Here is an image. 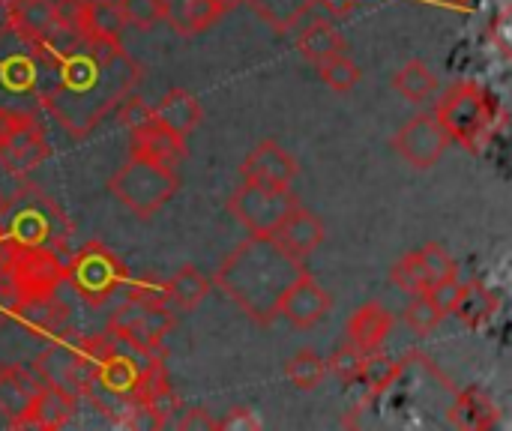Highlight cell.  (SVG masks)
I'll return each mask as SVG.
<instances>
[{
  "mask_svg": "<svg viewBox=\"0 0 512 431\" xmlns=\"http://www.w3.org/2000/svg\"><path fill=\"white\" fill-rule=\"evenodd\" d=\"M57 57V81L48 96L60 123L72 132H87L138 84V66L123 45H75Z\"/></svg>",
  "mask_w": 512,
  "mask_h": 431,
  "instance_id": "cell-1",
  "label": "cell"
},
{
  "mask_svg": "<svg viewBox=\"0 0 512 431\" xmlns=\"http://www.w3.org/2000/svg\"><path fill=\"white\" fill-rule=\"evenodd\" d=\"M306 264L288 258L270 237L249 234L216 270L213 285L255 324L267 327L279 318L285 288Z\"/></svg>",
  "mask_w": 512,
  "mask_h": 431,
  "instance_id": "cell-2",
  "label": "cell"
},
{
  "mask_svg": "<svg viewBox=\"0 0 512 431\" xmlns=\"http://www.w3.org/2000/svg\"><path fill=\"white\" fill-rule=\"evenodd\" d=\"M66 282V261L54 252V246H18L9 243V255L0 273V297L3 306L30 297H51Z\"/></svg>",
  "mask_w": 512,
  "mask_h": 431,
  "instance_id": "cell-3",
  "label": "cell"
},
{
  "mask_svg": "<svg viewBox=\"0 0 512 431\" xmlns=\"http://www.w3.org/2000/svg\"><path fill=\"white\" fill-rule=\"evenodd\" d=\"M177 189V168H165L135 156H129V162L120 165L108 180V192L138 219H153L177 195Z\"/></svg>",
  "mask_w": 512,
  "mask_h": 431,
  "instance_id": "cell-4",
  "label": "cell"
},
{
  "mask_svg": "<svg viewBox=\"0 0 512 431\" xmlns=\"http://www.w3.org/2000/svg\"><path fill=\"white\" fill-rule=\"evenodd\" d=\"M492 99L489 93L474 84V81H456L450 84L438 105H435V120L441 123V129L447 132L450 141L468 147V150H477L480 141L489 135L492 129Z\"/></svg>",
  "mask_w": 512,
  "mask_h": 431,
  "instance_id": "cell-5",
  "label": "cell"
},
{
  "mask_svg": "<svg viewBox=\"0 0 512 431\" xmlns=\"http://www.w3.org/2000/svg\"><path fill=\"white\" fill-rule=\"evenodd\" d=\"M300 204L291 186H261V183H240L228 201L225 210L246 228V234L255 237H270L282 219Z\"/></svg>",
  "mask_w": 512,
  "mask_h": 431,
  "instance_id": "cell-6",
  "label": "cell"
},
{
  "mask_svg": "<svg viewBox=\"0 0 512 431\" xmlns=\"http://www.w3.org/2000/svg\"><path fill=\"white\" fill-rule=\"evenodd\" d=\"M51 156L48 135L39 117L18 108H0V168L24 177Z\"/></svg>",
  "mask_w": 512,
  "mask_h": 431,
  "instance_id": "cell-7",
  "label": "cell"
},
{
  "mask_svg": "<svg viewBox=\"0 0 512 431\" xmlns=\"http://www.w3.org/2000/svg\"><path fill=\"white\" fill-rule=\"evenodd\" d=\"M66 282L84 303L102 306L126 285V270L111 249L93 240L72 261H66Z\"/></svg>",
  "mask_w": 512,
  "mask_h": 431,
  "instance_id": "cell-8",
  "label": "cell"
},
{
  "mask_svg": "<svg viewBox=\"0 0 512 431\" xmlns=\"http://www.w3.org/2000/svg\"><path fill=\"white\" fill-rule=\"evenodd\" d=\"M0 225L9 243L51 246L57 237V207L42 195H24L15 204H0Z\"/></svg>",
  "mask_w": 512,
  "mask_h": 431,
  "instance_id": "cell-9",
  "label": "cell"
},
{
  "mask_svg": "<svg viewBox=\"0 0 512 431\" xmlns=\"http://www.w3.org/2000/svg\"><path fill=\"white\" fill-rule=\"evenodd\" d=\"M390 147L417 171H429L441 162V156L450 147L447 132L441 129V123L435 120V114H417L411 120H405L399 126V132L393 135Z\"/></svg>",
  "mask_w": 512,
  "mask_h": 431,
  "instance_id": "cell-10",
  "label": "cell"
},
{
  "mask_svg": "<svg viewBox=\"0 0 512 431\" xmlns=\"http://www.w3.org/2000/svg\"><path fill=\"white\" fill-rule=\"evenodd\" d=\"M453 273H459V264L453 261V255L441 243H426L393 264L390 282L399 285L405 294H420L429 285H435Z\"/></svg>",
  "mask_w": 512,
  "mask_h": 431,
  "instance_id": "cell-11",
  "label": "cell"
},
{
  "mask_svg": "<svg viewBox=\"0 0 512 431\" xmlns=\"http://www.w3.org/2000/svg\"><path fill=\"white\" fill-rule=\"evenodd\" d=\"M333 309V297L330 291L303 267L300 276L285 288L282 300H279V318H285L291 327L297 330H309L315 324H321Z\"/></svg>",
  "mask_w": 512,
  "mask_h": 431,
  "instance_id": "cell-12",
  "label": "cell"
},
{
  "mask_svg": "<svg viewBox=\"0 0 512 431\" xmlns=\"http://www.w3.org/2000/svg\"><path fill=\"white\" fill-rule=\"evenodd\" d=\"M186 135L168 129L165 123L147 117L138 126L129 129V156L135 159H147L165 168H180V162L186 159Z\"/></svg>",
  "mask_w": 512,
  "mask_h": 431,
  "instance_id": "cell-13",
  "label": "cell"
},
{
  "mask_svg": "<svg viewBox=\"0 0 512 431\" xmlns=\"http://www.w3.org/2000/svg\"><path fill=\"white\" fill-rule=\"evenodd\" d=\"M240 174L246 183H261V186H294L297 174H300V165L297 159L279 144V141H258L243 165H240Z\"/></svg>",
  "mask_w": 512,
  "mask_h": 431,
  "instance_id": "cell-14",
  "label": "cell"
},
{
  "mask_svg": "<svg viewBox=\"0 0 512 431\" xmlns=\"http://www.w3.org/2000/svg\"><path fill=\"white\" fill-rule=\"evenodd\" d=\"M3 12L6 27L30 48H42L57 33V0H6Z\"/></svg>",
  "mask_w": 512,
  "mask_h": 431,
  "instance_id": "cell-15",
  "label": "cell"
},
{
  "mask_svg": "<svg viewBox=\"0 0 512 431\" xmlns=\"http://www.w3.org/2000/svg\"><path fill=\"white\" fill-rule=\"evenodd\" d=\"M78 408V396L51 387L45 381H39L27 411L21 414V420L15 423V429H42V431H57L63 426H69V420L75 417Z\"/></svg>",
  "mask_w": 512,
  "mask_h": 431,
  "instance_id": "cell-16",
  "label": "cell"
},
{
  "mask_svg": "<svg viewBox=\"0 0 512 431\" xmlns=\"http://www.w3.org/2000/svg\"><path fill=\"white\" fill-rule=\"evenodd\" d=\"M324 237H327L324 222H321L312 210H306L303 204H297V207L282 219V225L270 234V240H273L288 258H294V261H306V258L324 243Z\"/></svg>",
  "mask_w": 512,
  "mask_h": 431,
  "instance_id": "cell-17",
  "label": "cell"
},
{
  "mask_svg": "<svg viewBox=\"0 0 512 431\" xmlns=\"http://www.w3.org/2000/svg\"><path fill=\"white\" fill-rule=\"evenodd\" d=\"M393 324H396L393 312H390L384 303L369 300V303H363V306L348 318L345 336H348V342L357 345L363 354H375V351L384 348V342H387Z\"/></svg>",
  "mask_w": 512,
  "mask_h": 431,
  "instance_id": "cell-18",
  "label": "cell"
},
{
  "mask_svg": "<svg viewBox=\"0 0 512 431\" xmlns=\"http://www.w3.org/2000/svg\"><path fill=\"white\" fill-rule=\"evenodd\" d=\"M162 9V21L177 33V36H195L210 30L222 15H228L222 9L219 0H159Z\"/></svg>",
  "mask_w": 512,
  "mask_h": 431,
  "instance_id": "cell-19",
  "label": "cell"
},
{
  "mask_svg": "<svg viewBox=\"0 0 512 431\" xmlns=\"http://www.w3.org/2000/svg\"><path fill=\"white\" fill-rule=\"evenodd\" d=\"M36 387H39L36 372H27L24 366H0V423L15 429Z\"/></svg>",
  "mask_w": 512,
  "mask_h": 431,
  "instance_id": "cell-20",
  "label": "cell"
},
{
  "mask_svg": "<svg viewBox=\"0 0 512 431\" xmlns=\"http://www.w3.org/2000/svg\"><path fill=\"white\" fill-rule=\"evenodd\" d=\"M12 315L30 327L33 333L60 339L69 330V309L57 300V294L51 297H30V300H18L12 306Z\"/></svg>",
  "mask_w": 512,
  "mask_h": 431,
  "instance_id": "cell-21",
  "label": "cell"
},
{
  "mask_svg": "<svg viewBox=\"0 0 512 431\" xmlns=\"http://www.w3.org/2000/svg\"><path fill=\"white\" fill-rule=\"evenodd\" d=\"M150 117L165 123L168 129L180 132V135H189L204 120V108H201V102H198V96L192 90L177 87V90H168L159 99V105L150 108Z\"/></svg>",
  "mask_w": 512,
  "mask_h": 431,
  "instance_id": "cell-22",
  "label": "cell"
},
{
  "mask_svg": "<svg viewBox=\"0 0 512 431\" xmlns=\"http://www.w3.org/2000/svg\"><path fill=\"white\" fill-rule=\"evenodd\" d=\"M126 30V18L117 0H87V18L81 30V42L87 45H123L120 36Z\"/></svg>",
  "mask_w": 512,
  "mask_h": 431,
  "instance_id": "cell-23",
  "label": "cell"
},
{
  "mask_svg": "<svg viewBox=\"0 0 512 431\" xmlns=\"http://www.w3.org/2000/svg\"><path fill=\"white\" fill-rule=\"evenodd\" d=\"M498 420H501V417H498L495 402H492L483 390H477V387L459 393V399H456V402L450 405V411H447V423H450L453 429L462 431L495 429Z\"/></svg>",
  "mask_w": 512,
  "mask_h": 431,
  "instance_id": "cell-24",
  "label": "cell"
},
{
  "mask_svg": "<svg viewBox=\"0 0 512 431\" xmlns=\"http://www.w3.org/2000/svg\"><path fill=\"white\" fill-rule=\"evenodd\" d=\"M213 282L192 264H183L165 285H162V300L177 309V312H192L195 306L204 303V297L210 294Z\"/></svg>",
  "mask_w": 512,
  "mask_h": 431,
  "instance_id": "cell-25",
  "label": "cell"
},
{
  "mask_svg": "<svg viewBox=\"0 0 512 431\" xmlns=\"http://www.w3.org/2000/svg\"><path fill=\"white\" fill-rule=\"evenodd\" d=\"M297 48H300V54H303L312 66H321V63H327L330 57L348 51L342 33H339L327 18H312V21L300 30V36H297Z\"/></svg>",
  "mask_w": 512,
  "mask_h": 431,
  "instance_id": "cell-26",
  "label": "cell"
},
{
  "mask_svg": "<svg viewBox=\"0 0 512 431\" xmlns=\"http://www.w3.org/2000/svg\"><path fill=\"white\" fill-rule=\"evenodd\" d=\"M243 3H249V9L276 33L303 27V21L315 12V0H243Z\"/></svg>",
  "mask_w": 512,
  "mask_h": 431,
  "instance_id": "cell-27",
  "label": "cell"
},
{
  "mask_svg": "<svg viewBox=\"0 0 512 431\" xmlns=\"http://www.w3.org/2000/svg\"><path fill=\"white\" fill-rule=\"evenodd\" d=\"M495 312H498V297L483 282H465V291L450 315H456L465 327L480 330L495 318Z\"/></svg>",
  "mask_w": 512,
  "mask_h": 431,
  "instance_id": "cell-28",
  "label": "cell"
},
{
  "mask_svg": "<svg viewBox=\"0 0 512 431\" xmlns=\"http://www.w3.org/2000/svg\"><path fill=\"white\" fill-rule=\"evenodd\" d=\"M174 324H177L174 309H171L162 297H156V300L144 309V315H141V321H138V327L132 330L129 339H132L135 345L147 348V351H162V342H165V336L174 330Z\"/></svg>",
  "mask_w": 512,
  "mask_h": 431,
  "instance_id": "cell-29",
  "label": "cell"
},
{
  "mask_svg": "<svg viewBox=\"0 0 512 431\" xmlns=\"http://www.w3.org/2000/svg\"><path fill=\"white\" fill-rule=\"evenodd\" d=\"M390 84H393L396 93H402L414 105L429 102L435 96V90H438V78H435V72L429 69L426 60H408L402 69L393 72Z\"/></svg>",
  "mask_w": 512,
  "mask_h": 431,
  "instance_id": "cell-30",
  "label": "cell"
},
{
  "mask_svg": "<svg viewBox=\"0 0 512 431\" xmlns=\"http://www.w3.org/2000/svg\"><path fill=\"white\" fill-rule=\"evenodd\" d=\"M39 381L51 384V387H60L66 393L75 396V378H78V354H69L57 345H51L48 351H42L33 363Z\"/></svg>",
  "mask_w": 512,
  "mask_h": 431,
  "instance_id": "cell-31",
  "label": "cell"
},
{
  "mask_svg": "<svg viewBox=\"0 0 512 431\" xmlns=\"http://www.w3.org/2000/svg\"><path fill=\"white\" fill-rule=\"evenodd\" d=\"M42 78V69L36 63V54H9L0 60V84L9 93H30Z\"/></svg>",
  "mask_w": 512,
  "mask_h": 431,
  "instance_id": "cell-32",
  "label": "cell"
},
{
  "mask_svg": "<svg viewBox=\"0 0 512 431\" xmlns=\"http://www.w3.org/2000/svg\"><path fill=\"white\" fill-rule=\"evenodd\" d=\"M285 378L297 387V390H315L324 378H327V360L315 351H297L288 363H285Z\"/></svg>",
  "mask_w": 512,
  "mask_h": 431,
  "instance_id": "cell-33",
  "label": "cell"
},
{
  "mask_svg": "<svg viewBox=\"0 0 512 431\" xmlns=\"http://www.w3.org/2000/svg\"><path fill=\"white\" fill-rule=\"evenodd\" d=\"M402 372H405L402 360H390V357H381V351H375V354H366V366H363L360 384H366L369 393L378 396V393L390 390L399 381Z\"/></svg>",
  "mask_w": 512,
  "mask_h": 431,
  "instance_id": "cell-34",
  "label": "cell"
},
{
  "mask_svg": "<svg viewBox=\"0 0 512 431\" xmlns=\"http://www.w3.org/2000/svg\"><path fill=\"white\" fill-rule=\"evenodd\" d=\"M318 69V75H321V81L330 87V90H336V93H348L351 87H357L360 84V78H363V69L351 60V54L345 51V54H336V57H330L327 63H321V66H315Z\"/></svg>",
  "mask_w": 512,
  "mask_h": 431,
  "instance_id": "cell-35",
  "label": "cell"
},
{
  "mask_svg": "<svg viewBox=\"0 0 512 431\" xmlns=\"http://www.w3.org/2000/svg\"><path fill=\"white\" fill-rule=\"evenodd\" d=\"M447 315L435 306V300L420 291V294H411V303L405 309V324L417 333V336H429Z\"/></svg>",
  "mask_w": 512,
  "mask_h": 431,
  "instance_id": "cell-36",
  "label": "cell"
},
{
  "mask_svg": "<svg viewBox=\"0 0 512 431\" xmlns=\"http://www.w3.org/2000/svg\"><path fill=\"white\" fill-rule=\"evenodd\" d=\"M363 366H366V354L357 348V345H351L348 339L333 351V357L327 360V369L342 381V384H360V378H363Z\"/></svg>",
  "mask_w": 512,
  "mask_h": 431,
  "instance_id": "cell-37",
  "label": "cell"
},
{
  "mask_svg": "<svg viewBox=\"0 0 512 431\" xmlns=\"http://www.w3.org/2000/svg\"><path fill=\"white\" fill-rule=\"evenodd\" d=\"M117 3H120V12L126 18V27L153 30L162 21L159 0H117Z\"/></svg>",
  "mask_w": 512,
  "mask_h": 431,
  "instance_id": "cell-38",
  "label": "cell"
},
{
  "mask_svg": "<svg viewBox=\"0 0 512 431\" xmlns=\"http://www.w3.org/2000/svg\"><path fill=\"white\" fill-rule=\"evenodd\" d=\"M462 291H465V282L459 279V273H453V276H447V279H441V282H435V285L426 288V294L435 300V306H438L444 315L453 312V306H456V300L462 297Z\"/></svg>",
  "mask_w": 512,
  "mask_h": 431,
  "instance_id": "cell-39",
  "label": "cell"
},
{
  "mask_svg": "<svg viewBox=\"0 0 512 431\" xmlns=\"http://www.w3.org/2000/svg\"><path fill=\"white\" fill-rule=\"evenodd\" d=\"M216 429H225V431L261 429V420L255 417V411H252V408L237 405V408H228L222 420H216Z\"/></svg>",
  "mask_w": 512,
  "mask_h": 431,
  "instance_id": "cell-40",
  "label": "cell"
},
{
  "mask_svg": "<svg viewBox=\"0 0 512 431\" xmlns=\"http://www.w3.org/2000/svg\"><path fill=\"white\" fill-rule=\"evenodd\" d=\"M174 426H177L180 431H198V429L213 431L216 429V420L210 417V411H207V408L195 405V408H186V411H183V417H180Z\"/></svg>",
  "mask_w": 512,
  "mask_h": 431,
  "instance_id": "cell-41",
  "label": "cell"
},
{
  "mask_svg": "<svg viewBox=\"0 0 512 431\" xmlns=\"http://www.w3.org/2000/svg\"><path fill=\"white\" fill-rule=\"evenodd\" d=\"M363 0H315V6L327 9L330 15H348L351 9H357Z\"/></svg>",
  "mask_w": 512,
  "mask_h": 431,
  "instance_id": "cell-42",
  "label": "cell"
}]
</instances>
